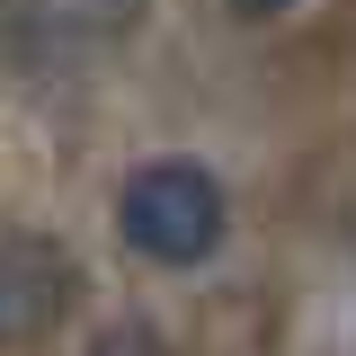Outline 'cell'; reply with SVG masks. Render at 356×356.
Returning <instances> with one entry per match:
<instances>
[{
    "instance_id": "obj_1",
    "label": "cell",
    "mask_w": 356,
    "mask_h": 356,
    "mask_svg": "<svg viewBox=\"0 0 356 356\" xmlns=\"http://www.w3.org/2000/svg\"><path fill=\"white\" fill-rule=\"evenodd\" d=\"M116 232H125L134 259L152 267H196L222 250V187L205 161H152L125 178L116 196Z\"/></svg>"
},
{
    "instance_id": "obj_2",
    "label": "cell",
    "mask_w": 356,
    "mask_h": 356,
    "mask_svg": "<svg viewBox=\"0 0 356 356\" xmlns=\"http://www.w3.org/2000/svg\"><path fill=\"white\" fill-rule=\"evenodd\" d=\"M81 303V267L54 232H9L0 241V348L54 339Z\"/></svg>"
},
{
    "instance_id": "obj_3",
    "label": "cell",
    "mask_w": 356,
    "mask_h": 356,
    "mask_svg": "<svg viewBox=\"0 0 356 356\" xmlns=\"http://www.w3.org/2000/svg\"><path fill=\"white\" fill-rule=\"evenodd\" d=\"M81 356H178V348H170V339H152L143 321H116V330H98Z\"/></svg>"
},
{
    "instance_id": "obj_4",
    "label": "cell",
    "mask_w": 356,
    "mask_h": 356,
    "mask_svg": "<svg viewBox=\"0 0 356 356\" xmlns=\"http://www.w3.org/2000/svg\"><path fill=\"white\" fill-rule=\"evenodd\" d=\"M44 9H54V18H72V27H81V18H89V27H107V18H125L134 0H44Z\"/></svg>"
},
{
    "instance_id": "obj_5",
    "label": "cell",
    "mask_w": 356,
    "mask_h": 356,
    "mask_svg": "<svg viewBox=\"0 0 356 356\" xmlns=\"http://www.w3.org/2000/svg\"><path fill=\"white\" fill-rule=\"evenodd\" d=\"M232 9H250V18H267V9H294V0H232Z\"/></svg>"
}]
</instances>
